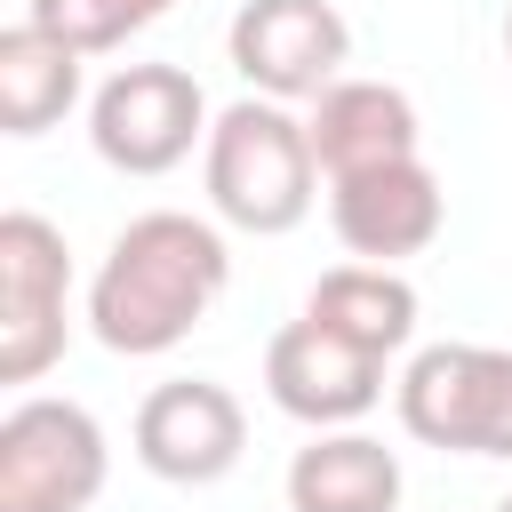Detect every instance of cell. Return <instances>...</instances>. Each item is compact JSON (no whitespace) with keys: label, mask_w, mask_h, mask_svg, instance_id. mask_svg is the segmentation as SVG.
<instances>
[{"label":"cell","mask_w":512,"mask_h":512,"mask_svg":"<svg viewBox=\"0 0 512 512\" xmlns=\"http://www.w3.org/2000/svg\"><path fill=\"white\" fill-rule=\"evenodd\" d=\"M168 8H176V0H24V16H32L40 32H56V40H72L80 56L128 48V40L152 32Z\"/></svg>","instance_id":"obj_15"},{"label":"cell","mask_w":512,"mask_h":512,"mask_svg":"<svg viewBox=\"0 0 512 512\" xmlns=\"http://www.w3.org/2000/svg\"><path fill=\"white\" fill-rule=\"evenodd\" d=\"M208 128H216L208 88L184 64H120L88 96V144L120 176H168V168H184L208 144Z\"/></svg>","instance_id":"obj_5"},{"label":"cell","mask_w":512,"mask_h":512,"mask_svg":"<svg viewBox=\"0 0 512 512\" xmlns=\"http://www.w3.org/2000/svg\"><path fill=\"white\" fill-rule=\"evenodd\" d=\"M112 480V440L80 400L24 392L0 416V512H88Z\"/></svg>","instance_id":"obj_4"},{"label":"cell","mask_w":512,"mask_h":512,"mask_svg":"<svg viewBox=\"0 0 512 512\" xmlns=\"http://www.w3.org/2000/svg\"><path fill=\"white\" fill-rule=\"evenodd\" d=\"M496 512H512V496H504V504H496Z\"/></svg>","instance_id":"obj_17"},{"label":"cell","mask_w":512,"mask_h":512,"mask_svg":"<svg viewBox=\"0 0 512 512\" xmlns=\"http://www.w3.org/2000/svg\"><path fill=\"white\" fill-rule=\"evenodd\" d=\"M328 224L344 240V256L360 264H400V256H424L448 224V192L432 176V160H392V168H360V176H336L328 184Z\"/></svg>","instance_id":"obj_10"},{"label":"cell","mask_w":512,"mask_h":512,"mask_svg":"<svg viewBox=\"0 0 512 512\" xmlns=\"http://www.w3.org/2000/svg\"><path fill=\"white\" fill-rule=\"evenodd\" d=\"M416 288H408V272L400 264H328L320 280H312V296H304V320H320L328 336H344V344H360V352H376V360H392V352H408L416 344Z\"/></svg>","instance_id":"obj_13"},{"label":"cell","mask_w":512,"mask_h":512,"mask_svg":"<svg viewBox=\"0 0 512 512\" xmlns=\"http://www.w3.org/2000/svg\"><path fill=\"white\" fill-rule=\"evenodd\" d=\"M224 280H232V248L208 216L144 208L112 232L88 280V336L120 360H160L216 312Z\"/></svg>","instance_id":"obj_1"},{"label":"cell","mask_w":512,"mask_h":512,"mask_svg":"<svg viewBox=\"0 0 512 512\" xmlns=\"http://www.w3.org/2000/svg\"><path fill=\"white\" fill-rule=\"evenodd\" d=\"M304 128H312V160H320V176H328V184H336V176L392 168V160H416V152H424L416 96H408V88H392V80H352V72H344L336 88H320V96H312Z\"/></svg>","instance_id":"obj_11"},{"label":"cell","mask_w":512,"mask_h":512,"mask_svg":"<svg viewBox=\"0 0 512 512\" xmlns=\"http://www.w3.org/2000/svg\"><path fill=\"white\" fill-rule=\"evenodd\" d=\"M72 344V248L48 216H0V384H40Z\"/></svg>","instance_id":"obj_6"},{"label":"cell","mask_w":512,"mask_h":512,"mask_svg":"<svg viewBox=\"0 0 512 512\" xmlns=\"http://www.w3.org/2000/svg\"><path fill=\"white\" fill-rule=\"evenodd\" d=\"M288 512H400V456L360 424L312 432L288 456Z\"/></svg>","instance_id":"obj_12"},{"label":"cell","mask_w":512,"mask_h":512,"mask_svg":"<svg viewBox=\"0 0 512 512\" xmlns=\"http://www.w3.org/2000/svg\"><path fill=\"white\" fill-rule=\"evenodd\" d=\"M224 56L256 96L312 104L320 88L344 80L352 24L336 0H240V16L224 24Z\"/></svg>","instance_id":"obj_7"},{"label":"cell","mask_w":512,"mask_h":512,"mask_svg":"<svg viewBox=\"0 0 512 512\" xmlns=\"http://www.w3.org/2000/svg\"><path fill=\"white\" fill-rule=\"evenodd\" d=\"M80 48L40 32L32 16H16L0 32V128L8 136H48L72 104H80Z\"/></svg>","instance_id":"obj_14"},{"label":"cell","mask_w":512,"mask_h":512,"mask_svg":"<svg viewBox=\"0 0 512 512\" xmlns=\"http://www.w3.org/2000/svg\"><path fill=\"white\" fill-rule=\"evenodd\" d=\"M504 64H512V8H504Z\"/></svg>","instance_id":"obj_16"},{"label":"cell","mask_w":512,"mask_h":512,"mask_svg":"<svg viewBox=\"0 0 512 512\" xmlns=\"http://www.w3.org/2000/svg\"><path fill=\"white\" fill-rule=\"evenodd\" d=\"M200 184H208V208L232 224V232H256V240H280L312 216L320 200V160H312V128L280 104V96H232L200 144Z\"/></svg>","instance_id":"obj_2"},{"label":"cell","mask_w":512,"mask_h":512,"mask_svg":"<svg viewBox=\"0 0 512 512\" xmlns=\"http://www.w3.org/2000/svg\"><path fill=\"white\" fill-rule=\"evenodd\" d=\"M128 440H136V464L152 480H168V488H216L248 456V408L216 376H168V384L144 392Z\"/></svg>","instance_id":"obj_8"},{"label":"cell","mask_w":512,"mask_h":512,"mask_svg":"<svg viewBox=\"0 0 512 512\" xmlns=\"http://www.w3.org/2000/svg\"><path fill=\"white\" fill-rule=\"evenodd\" d=\"M400 432L448 456H512V352L504 344H424L392 384Z\"/></svg>","instance_id":"obj_3"},{"label":"cell","mask_w":512,"mask_h":512,"mask_svg":"<svg viewBox=\"0 0 512 512\" xmlns=\"http://www.w3.org/2000/svg\"><path fill=\"white\" fill-rule=\"evenodd\" d=\"M264 392H272L280 416H296V424H312V432H336V424H360V416L384 400V360L360 352V344H344V336H328L320 320L296 312V320L272 328V344H264Z\"/></svg>","instance_id":"obj_9"}]
</instances>
